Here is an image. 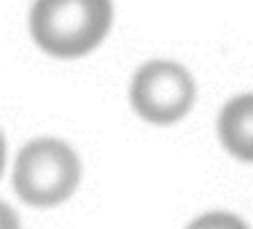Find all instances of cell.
<instances>
[{
  "instance_id": "4",
  "label": "cell",
  "mask_w": 253,
  "mask_h": 229,
  "mask_svg": "<svg viewBox=\"0 0 253 229\" xmlns=\"http://www.w3.org/2000/svg\"><path fill=\"white\" fill-rule=\"evenodd\" d=\"M218 135L232 156L253 162V94H240L226 102L218 116Z\"/></svg>"
},
{
  "instance_id": "6",
  "label": "cell",
  "mask_w": 253,
  "mask_h": 229,
  "mask_svg": "<svg viewBox=\"0 0 253 229\" xmlns=\"http://www.w3.org/2000/svg\"><path fill=\"white\" fill-rule=\"evenodd\" d=\"M0 229H19V219L5 202H0Z\"/></svg>"
},
{
  "instance_id": "7",
  "label": "cell",
  "mask_w": 253,
  "mask_h": 229,
  "mask_svg": "<svg viewBox=\"0 0 253 229\" xmlns=\"http://www.w3.org/2000/svg\"><path fill=\"white\" fill-rule=\"evenodd\" d=\"M3 165H5V140L0 135V176H3Z\"/></svg>"
},
{
  "instance_id": "3",
  "label": "cell",
  "mask_w": 253,
  "mask_h": 229,
  "mask_svg": "<svg viewBox=\"0 0 253 229\" xmlns=\"http://www.w3.org/2000/svg\"><path fill=\"white\" fill-rule=\"evenodd\" d=\"M197 87L191 73L178 62L154 59L146 62L132 78L129 100L140 119L151 124H175L191 111Z\"/></svg>"
},
{
  "instance_id": "5",
  "label": "cell",
  "mask_w": 253,
  "mask_h": 229,
  "mask_svg": "<svg viewBox=\"0 0 253 229\" xmlns=\"http://www.w3.org/2000/svg\"><path fill=\"white\" fill-rule=\"evenodd\" d=\"M186 229H248L243 219L232 213H205L200 219H194Z\"/></svg>"
},
{
  "instance_id": "2",
  "label": "cell",
  "mask_w": 253,
  "mask_h": 229,
  "mask_svg": "<svg viewBox=\"0 0 253 229\" xmlns=\"http://www.w3.org/2000/svg\"><path fill=\"white\" fill-rule=\"evenodd\" d=\"M81 181V162L62 140L38 137L27 143L14 165V189L27 205L51 208L73 197Z\"/></svg>"
},
{
  "instance_id": "1",
  "label": "cell",
  "mask_w": 253,
  "mask_h": 229,
  "mask_svg": "<svg viewBox=\"0 0 253 229\" xmlns=\"http://www.w3.org/2000/svg\"><path fill=\"white\" fill-rule=\"evenodd\" d=\"M111 22V0H35L30 11L33 41L62 59L94 51L105 41Z\"/></svg>"
}]
</instances>
